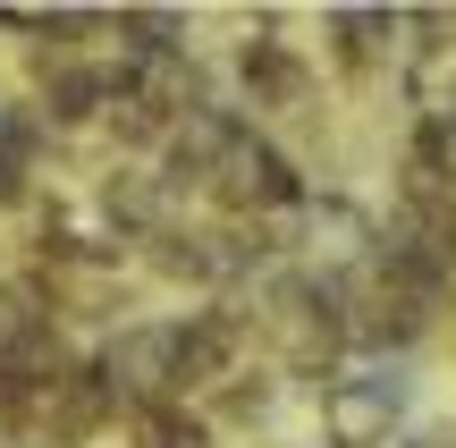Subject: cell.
<instances>
[{"mask_svg":"<svg viewBox=\"0 0 456 448\" xmlns=\"http://www.w3.org/2000/svg\"><path fill=\"white\" fill-rule=\"evenodd\" d=\"M152 440H161V448H212V432L186 423V415H152Z\"/></svg>","mask_w":456,"mask_h":448,"instance_id":"1","label":"cell"}]
</instances>
